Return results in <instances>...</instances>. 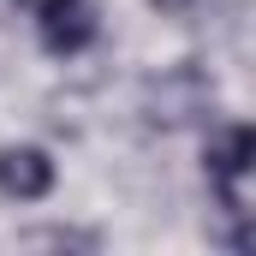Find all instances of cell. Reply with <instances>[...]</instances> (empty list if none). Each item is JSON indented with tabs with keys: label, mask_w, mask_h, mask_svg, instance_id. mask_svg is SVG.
I'll return each instance as SVG.
<instances>
[{
	"label": "cell",
	"mask_w": 256,
	"mask_h": 256,
	"mask_svg": "<svg viewBox=\"0 0 256 256\" xmlns=\"http://www.w3.org/2000/svg\"><path fill=\"white\" fill-rule=\"evenodd\" d=\"M149 6H155V12H167V18H179V12H191L196 0H149Z\"/></svg>",
	"instance_id": "8992f818"
},
{
	"label": "cell",
	"mask_w": 256,
	"mask_h": 256,
	"mask_svg": "<svg viewBox=\"0 0 256 256\" xmlns=\"http://www.w3.org/2000/svg\"><path fill=\"white\" fill-rule=\"evenodd\" d=\"M36 244H84V250H96V232H66V226H54V232H36Z\"/></svg>",
	"instance_id": "5b68a950"
},
{
	"label": "cell",
	"mask_w": 256,
	"mask_h": 256,
	"mask_svg": "<svg viewBox=\"0 0 256 256\" xmlns=\"http://www.w3.org/2000/svg\"><path fill=\"white\" fill-rule=\"evenodd\" d=\"M54 155L48 149H36V143H6L0 149V196H12V202H42V196L54 191Z\"/></svg>",
	"instance_id": "277c9868"
},
{
	"label": "cell",
	"mask_w": 256,
	"mask_h": 256,
	"mask_svg": "<svg viewBox=\"0 0 256 256\" xmlns=\"http://www.w3.org/2000/svg\"><path fill=\"white\" fill-rule=\"evenodd\" d=\"M214 114V78L202 72L196 60H179L167 66L161 78L143 84V120L161 131H179V126H196Z\"/></svg>",
	"instance_id": "6da1fadb"
},
{
	"label": "cell",
	"mask_w": 256,
	"mask_h": 256,
	"mask_svg": "<svg viewBox=\"0 0 256 256\" xmlns=\"http://www.w3.org/2000/svg\"><path fill=\"white\" fill-rule=\"evenodd\" d=\"M36 36L48 54L72 60L102 36V12H96V0H36Z\"/></svg>",
	"instance_id": "3957f363"
},
{
	"label": "cell",
	"mask_w": 256,
	"mask_h": 256,
	"mask_svg": "<svg viewBox=\"0 0 256 256\" xmlns=\"http://www.w3.org/2000/svg\"><path fill=\"white\" fill-rule=\"evenodd\" d=\"M208 185H214V196H220V214L226 220H238L244 226V173L256 167V131L250 126H226L214 143H208Z\"/></svg>",
	"instance_id": "7a4b0ae2"
},
{
	"label": "cell",
	"mask_w": 256,
	"mask_h": 256,
	"mask_svg": "<svg viewBox=\"0 0 256 256\" xmlns=\"http://www.w3.org/2000/svg\"><path fill=\"white\" fill-rule=\"evenodd\" d=\"M18 6H24V0H0V24H6V18H12Z\"/></svg>",
	"instance_id": "52a82bcc"
}]
</instances>
